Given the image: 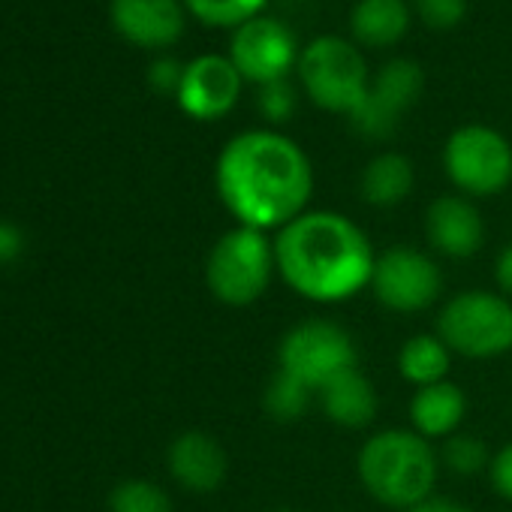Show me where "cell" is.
Wrapping results in <instances>:
<instances>
[{"label": "cell", "instance_id": "8992f818", "mask_svg": "<svg viewBox=\"0 0 512 512\" xmlns=\"http://www.w3.org/2000/svg\"><path fill=\"white\" fill-rule=\"evenodd\" d=\"M356 344L338 323L308 320L293 326L278 350L281 371L320 392L326 383L356 368Z\"/></svg>", "mask_w": 512, "mask_h": 512}, {"label": "cell", "instance_id": "277c9868", "mask_svg": "<svg viewBox=\"0 0 512 512\" xmlns=\"http://www.w3.org/2000/svg\"><path fill=\"white\" fill-rule=\"evenodd\" d=\"M275 272V241L260 229L235 226L214 241L205 263V284L217 302L247 308L263 299Z\"/></svg>", "mask_w": 512, "mask_h": 512}, {"label": "cell", "instance_id": "f546056e", "mask_svg": "<svg viewBox=\"0 0 512 512\" xmlns=\"http://www.w3.org/2000/svg\"><path fill=\"white\" fill-rule=\"evenodd\" d=\"M494 281L506 299H512V244H506L494 263Z\"/></svg>", "mask_w": 512, "mask_h": 512}, {"label": "cell", "instance_id": "7a4b0ae2", "mask_svg": "<svg viewBox=\"0 0 512 512\" xmlns=\"http://www.w3.org/2000/svg\"><path fill=\"white\" fill-rule=\"evenodd\" d=\"M377 256L359 223L338 211H305L275 238L284 284L308 302L338 305L371 287Z\"/></svg>", "mask_w": 512, "mask_h": 512}, {"label": "cell", "instance_id": "9c48e42d", "mask_svg": "<svg viewBox=\"0 0 512 512\" xmlns=\"http://www.w3.org/2000/svg\"><path fill=\"white\" fill-rule=\"evenodd\" d=\"M371 290L383 308L395 314H416L440 299L443 275L431 256L413 247H392L377 256Z\"/></svg>", "mask_w": 512, "mask_h": 512}, {"label": "cell", "instance_id": "4316f807", "mask_svg": "<svg viewBox=\"0 0 512 512\" xmlns=\"http://www.w3.org/2000/svg\"><path fill=\"white\" fill-rule=\"evenodd\" d=\"M263 112L272 118V121H284L290 112H293V94L287 91V85L284 82H275V85H266L263 88Z\"/></svg>", "mask_w": 512, "mask_h": 512}, {"label": "cell", "instance_id": "83f0119b", "mask_svg": "<svg viewBox=\"0 0 512 512\" xmlns=\"http://www.w3.org/2000/svg\"><path fill=\"white\" fill-rule=\"evenodd\" d=\"M22 253H25V232L10 220H0V263H13Z\"/></svg>", "mask_w": 512, "mask_h": 512}, {"label": "cell", "instance_id": "ffe728a7", "mask_svg": "<svg viewBox=\"0 0 512 512\" xmlns=\"http://www.w3.org/2000/svg\"><path fill=\"white\" fill-rule=\"evenodd\" d=\"M452 365V350L437 335H413L404 341L398 353V371L413 386H434L443 383Z\"/></svg>", "mask_w": 512, "mask_h": 512}, {"label": "cell", "instance_id": "f1b7e54d", "mask_svg": "<svg viewBox=\"0 0 512 512\" xmlns=\"http://www.w3.org/2000/svg\"><path fill=\"white\" fill-rule=\"evenodd\" d=\"M181 76H184V70H178L175 61H157V64L151 67V73H148L151 85H154L157 91H163V94H166V91H175V94H178Z\"/></svg>", "mask_w": 512, "mask_h": 512}, {"label": "cell", "instance_id": "484cf974", "mask_svg": "<svg viewBox=\"0 0 512 512\" xmlns=\"http://www.w3.org/2000/svg\"><path fill=\"white\" fill-rule=\"evenodd\" d=\"M488 476H491L494 491H497L503 500H512V443L503 446V449L491 458Z\"/></svg>", "mask_w": 512, "mask_h": 512}, {"label": "cell", "instance_id": "e0dca14e", "mask_svg": "<svg viewBox=\"0 0 512 512\" xmlns=\"http://www.w3.org/2000/svg\"><path fill=\"white\" fill-rule=\"evenodd\" d=\"M464 413H467V398L449 380L434 383V386H422L410 401L413 431L422 434L425 440L458 434V425H461Z\"/></svg>", "mask_w": 512, "mask_h": 512}, {"label": "cell", "instance_id": "44dd1931", "mask_svg": "<svg viewBox=\"0 0 512 512\" xmlns=\"http://www.w3.org/2000/svg\"><path fill=\"white\" fill-rule=\"evenodd\" d=\"M314 401V389H308L305 383H299L296 377L278 371L275 380L266 386V395H263V407L272 419L278 422H296L308 413Z\"/></svg>", "mask_w": 512, "mask_h": 512}, {"label": "cell", "instance_id": "7402d4cb", "mask_svg": "<svg viewBox=\"0 0 512 512\" xmlns=\"http://www.w3.org/2000/svg\"><path fill=\"white\" fill-rule=\"evenodd\" d=\"M109 512H172V500L151 479H124L109 494Z\"/></svg>", "mask_w": 512, "mask_h": 512}, {"label": "cell", "instance_id": "d6986e66", "mask_svg": "<svg viewBox=\"0 0 512 512\" xmlns=\"http://www.w3.org/2000/svg\"><path fill=\"white\" fill-rule=\"evenodd\" d=\"M413 190V166L401 154H380L362 172V196L377 208H392Z\"/></svg>", "mask_w": 512, "mask_h": 512}, {"label": "cell", "instance_id": "5b68a950", "mask_svg": "<svg viewBox=\"0 0 512 512\" xmlns=\"http://www.w3.org/2000/svg\"><path fill=\"white\" fill-rule=\"evenodd\" d=\"M437 338L467 359L503 356L512 350V305L506 296L467 290L440 308Z\"/></svg>", "mask_w": 512, "mask_h": 512}, {"label": "cell", "instance_id": "603a6c76", "mask_svg": "<svg viewBox=\"0 0 512 512\" xmlns=\"http://www.w3.org/2000/svg\"><path fill=\"white\" fill-rule=\"evenodd\" d=\"M266 0H184V7L205 25L229 28V25H244L250 16H256Z\"/></svg>", "mask_w": 512, "mask_h": 512}, {"label": "cell", "instance_id": "9a60e30c", "mask_svg": "<svg viewBox=\"0 0 512 512\" xmlns=\"http://www.w3.org/2000/svg\"><path fill=\"white\" fill-rule=\"evenodd\" d=\"M425 235L434 250L452 260H467L482 247L485 226L479 211L461 196H440L428 205L425 214Z\"/></svg>", "mask_w": 512, "mask_h": 512}, {"label": "cell", "instance_id": "d4e9b609", "mask_svg": "<svg viewBox=\"0 0 512 512\" xmlns=\"http://www.w3.org/2000/svg\"><path fill=\"white\" fill-rule=\"evenodd\" d=\"M416 10L431 28H452L464 16V0H416Z\"/></svg>", "mask_w": 512, "mask_h": 512}, {"label": "cell", "instance_id": "3957f363", "mask_svg": "<svg viewBox=\"0 0 512 512\" xmlns=\"http://www.w3.org/2000/svg\"><path fill=\"white\" fill-rule=\"evenodd\" d=\"M356 470L374 500L395 509H413L431 497L440 461L431 440L416 431L392 428L374 434L359 449Z\"/></svg>", "mask_w": 512, "mask_h": 512}, {"label": "cell", "instance_id": "4fadbf2b", "mask_svg": "<svg viewBox=\"0 0 512 512\" xmlns=\"http://www.w3.org/2000/svg\"><path fill=\"white\" fill-rule=\"evenodd\" d=\"M112 22L121 37L142 49L172 46L184 31L178 0H112Z\"/></svg>", "mask_w": 512, "mask_h": 512}, {"label": "cell", "instance_id": "1f68e13d", "mask_svg": "<svg viewBox=\"0 0 512 512\" xmlns=\"http://www.w3.org/2000/svg\"><path fill=\"white\" fill-rule=\"evenodd\" d=\"M278 512H293V509H278Z\"/></svg>", "mask_w": 512, "mask_h": 512}, {"label": "cell", "instance_id": "2e32d148", "mask_svg": "<svg viewBox=\"0 0 512 512\" xmlns=\"http://www.w3.org/2000/svg\"><path fill=\"white\" fill-rule=\"evenodd\" d=\"M320 407L329 422L341 428H365L377 416V392L368 377H362L356 368L344 371L332 383H326L320 392Z\"/></svg>", "mask_w": 512, "mask_h": 512}, {"label": "cell", "instance_id": "6da1fadb", "mask_svg": "<svg viewBox=\"0 0 512 512\" xmlns=\"http://www.w3.org/2000/svg\"><path fill=\"white\" fill-rule=\"evenodd\" d=\"M217 196L238 226L284 229L314 193V172L305 151L269 130H250L226 142L214 169Z\"/></svg>", "mask_w": 512, "mask_h": 512}, {"label": "cell", "instance_id": "ac0fdd59", "mask_svg": "<svg viewBox=\"0 0 512 512\" xmlns=\"http://www.w3.org/2000/svg\"><path fill=\"white\" fill-rule=\"evenodd\" d=\"M410 13L404 0H359L353 10V34L365 46H392L404 37Z\"/></svg>", "mask_w": 512, "mask_h": 512}, {"label": "cell", "instance_id": "8fae6325", "mask_svg": "<svg viewBox=\"0 0 512 512\" xmlns=\"http://www.w3.org/2000/svg\"><path fill=\"white\" fill-rule=\"evenodd\" d=\"M241 91V73L232 61L205 55L184 67L181 85H178V106L196 118V121H214L223 118Z\"/></svg>", "mask_w": 512, "mask_h": 512}, {"label": "cell", "instance_id": "7c38bea8", "mask_svg": "<svg viewBox=\"0 0 512 512\" xmlns=\"http://www.w3.org/2000/svg\"><path fill=\"white\" fill-rule=\"evenodd\" d=\"M419 88H422L419 67H413L407 61H392L377 76L374 88H368L359 109L353 112L356 130L371 136V139L389 136L395 130V124H398L401 112L419 97Z\"/></svg>", "mask_w": 512, "mask_h": 512}, {"label": "cell", "instance_id": "cb8c5ba5", "mask_svg": "<svg viewBox=\"0 0 512 512\" xmlns=\"http://www.w3.org/2000/svg\"><path fill=\"white\" fill-rule=\"evenodd\" d=\"M440 458L458 476H473V473H479V470H485L491 464L485 443L479 437H473V434H452V437H446Z\"/></svg>", "mask_w": 512, "mask_h": 512}, {"label": "cell", "instance_id": "30bf717a", "mask_svg": "<svg viewBox=\"0 0 512 512\" xmlns=\"http://www.w3.org/2000/svg\"><path fill=\"white\" fill-rule=\"evenodd\" d=\"M296 61L293 34L275 19H250L238 28L232 40L235 70L260 85H275Z\"/></svg>", "mask_w": 512, "mask_h": 512}, {"label": "cell", "instance_id": "5bb4252c", "mask_svg": "<svg viewBox=\"0 0 512 512\" xmlns=\"http://www.w3.org/2000/svg\"><path fill=\"white\" fill-rule=\"evenodd\" d=\"M169 473L172 479L196 494H211L226 479V452L223 446L205 431H184L169 446Z\"/></svg>", "mask_w": 512, "mask_h": 512}, {"label": "cell", "instance_id": "ba28073f", "mask_svg": "<svg viewBox=\"0 0 512 512\" xmlns=\"http://www.w3.org/2000/svg\"><path fill=\"white\" fill-rule=\"evenodd\" d=\"M443 166L461 193L494 196L512 181V148L497 130L470 124L449 136Z\"/></svg>", "mask_w": 512, "mask_h": 512}, {"label": "cell", "instance_id": "52a82bcc", "mask_svg": "<svg viewBox=\"0 0 512 512\" xmlns=\"http://www.w3.org/2000/svg\"><path fill=\"white\" fill-rule=\"evenodd\" d=\"M299 76L311 100L329 112L353 115L368 94V73L362 55L338 37L314 40L302 52Z\"/></svg>", "mask_w": 512, "mask_h": 512}, {"label": "cell", "instance_id": "4dcf8cb0", "mask_svg": "<svg viewBox=\"0 0 512 512\" xmlns=\"http://www.w3.org/2000/svg\"><path fill=\"white\" fill-rule=\"evenodd\" d=\"M407 512H473V509L464 506V503L446 500V497H428V500H422L419 506H413Z\"/></svg>", "mask_w": 512, "mask_h": 512}]
</instances>
